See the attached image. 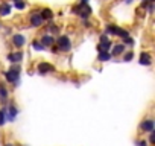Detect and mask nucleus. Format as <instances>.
I'll list each match as a JSON object with an SVG mask.
<instances>
[{
	"mask_svg": "<svg viewBox=\"0 0 155 146\" xmlns=\"http://www.w3.org/2000/svg\"><path fill=\"white\" fill-rule=\"evenodd\" d=\"M153 141H155V134H153V131H150V135H149V143H150V144H153Z\"/></svg>",
	"mask_w": 155,
	"mask_h": 146,
	"instance_id": "24",
	"label": "nucleus"
},
{
	"mask_svg": "<svg viewBox=\"0 0 155 146\" xmlns=\"http://www.w3.org/2000/svg\"><path fill=\"white\" fill-rule=\"evenodd\" d=\"M111 46H113V44H111V41L108 40L107 34L101 35V44H97V52H102V50H107V52H110Z\"/></svg>",
	"mask_w": 155,
	"mask_h": 146,
	"instance_id": "4",
	"label": "nucleus"
},
{
	"mask_svg": "<svg viewBox=\"0 0 155 146\" xmlns=\"http://www.w3.org/2000/svg\"><path fill=\"white\" fill-rule=\"evenodd\" d=\"M6 146H15V144H12V143H8V144H6Z\"/></svg>",
	"mask_w": 155,
	"mask_h": 146,
	"instance_id": "28",
	"label": "nucleus"
},
{
	"mask_svg": "<svg viewBox=\"0 0 155 146\" xmlns=\"http://www.w3.org/2000/svg\"><path fill=\"white\" fill-rule=\"evenodd\" d=\"M8 96H9V95H8L6 87H5L3 84H0V102H2V104L6 102V101H8Z\"/></svg>",
	"mask_w": 155,
	"mask_h": 146,
	"instance_id": "13",
	"label": "nucleus"
},
{
	"mask_svg": "<svg viewBox=\"0 0 155 146\" xmlns=\"http://www.w3.org/2000/svg\"><path fill=\"white\" fill-rule=\"evenodd\" d=\"M125 52H126V46H125V44H116L110 53H111L113 56H119V55H122V53H125Z\"/></svg>",
	"mask_w": 155,
	"mask_h": 146,
	"instance_id": "11",
	"label": "nucleus"
},
{
	"mask_svg": "<svg viewBox=\"0 0 155 146\" xmlns=\"http://www.w3.org/2000/svg\"><path fill=\"white\" fill-rule=\"evenodd\" d=\"M40 14H41L43 20H52V18H53V12H52V9H49V8H43Z\"/></svg>",
	"mask_w": 155,
	"mask_h": 146,
	"instance_id": "14",
	"label": "nucleus"
},
{
	"mask_svg": "<svg viewBox=\"0 0 155 146\" xmlns=\"http://www.w3.org/2000/svg\"><path fill=\"white\" fill-rule=\"evenodd\" d=\"M55 43H56V47L61 52H70V49H71V41H70V38L67 35H59L55 40Z\"/></svg>",
	"mask_w": 155,
	"mask_h": 146,
	"instance_id": "2",
	"label": "nucleus"
},
{
	"mask_svg": "<svg viewBox=\"0 0 155 146\" xmlns=\"http://www.w3.org/2000/svg\"><path fill=\"white\" fill-rule=\"evenodd\" d=\"M23 59V52H12V53H8V61L9 62H21Z\"/></svg>",
	"mask_w": 155,
	"mask_h": 146,
	"instance_id": "8",
	"label": "nucleus"
},
{
	"mask_svg": "<svg viewBox=\"0 0 155 146\" xmlns=\"http://www.w3.org/2000/svg\"><path fill=\"white\" fill-rule=\"evenodd\" d=\"M32 49H35V50H44L46 47L40 41H32Z\"/></svg>",
	"mask_w": 155,
	"mask_h": 146,
	"instance_id": "20",
	"label": "nucleus"
},
{
	"mask_svg": "<svg viewBox=\"0 0 155 146\" xmlns=\"http://www.w3.org/2000/svg\"><path fill=\"white\" fill-rule=\"evenodd\" d=\"M140 129H141V131H146V132L153 131V120H152V119L143 120V122H141V125H140Z\"/></svg>",
	"mask_w": 155,
	"mask_h": 146,
	"instance_id": "9",
	"label": "nucleus"
},
{
	"mask_svg": "<svg viewBox=\"0 0 155 146\" xmlns=\"http://www.w3.org/2000/svg\"><path fill=\"white\" fill-rule=\"evenodd\" d=\"M29 23H31V26H34V28H40V26L44 23V20H43L41 14H40L38 11H35V12L31 14V17H29Z\"/></svg>",
	"mask_w": 155,
	"mask_h": 146,
	"instance_id": "3",
	"label": "nucleus"
},
{
	"mask_svg": "<svg viewBox=\"0 0 155 146\" xmlns=\"http://www.w3.org/2000/svg\"><path fill=\"white\" fill-rule=\"evenodd\" d=\"M5 78H6L8 82L15 84V87L18 85V81H20V65H18V62H14V65L5 73Z\"/></svg>",
	"mask_w": 155,
	"mask_h": 146,
	"instance_id": "1",
	"label": "nucleus"
},
{
	"mask_svg": "<svg viewBox=\"0 0 155 146\" xmlns=\"http://www.w3.org/2000/svg\"><path fill=\"white\" fill-rule=\"evenodd\" d=\"M132 2H134V0H125V3H126V5H131Z\"/></svg>",
	"mask_w": 155,
	"mask_h": 146,
	"instance_id": "27",
	"label": "nucleus"
},
{
	"mask_svg": "<svg viewBox=\"0 0 155 146\" xmlns=\"http://www.w3.org/2000/svg\"><path fill=\"white\" fill-rule=\"evenodd\" d=\"M38 71L41 73V75H46V73L53 71V65L49 64V62H41V64L38 65Z\"/></svg>",
	"mask_w": 155,
	"mask_h": 146,
	"instance_id": "10",
	"label": "nucleus"
},
{
	"mask_svg": "<svg viewBox=\"0 0 155 146\" xmlns=\"http://www.w3.org/2000/svg\"><path fill=\"white\" fill-rule=\"evenodd\" d=\"M137 144H138V146H147V141H146V140H141V141H138Z\"/></svg>",
	"mask_w": 155,
	"mask_h": 146,
	"instance_id": "25",
	"label": "nucleus"
},
{
	"mask_svg": "<svg viewBox=\"0 0 155 146\" xmlns=\"http://www.w3.org/2000/svg\"><path fill=\"white\" fill-rule=\"evenodd\" d=\"M11 11H12V6H11L8 2H2V3H0V17H6V15H9Z\"/></svg>",
	"mask_w": 155,
	"mask_h": 146,
	"instance_id": "6",
	"label": "nucleus"
},
{
	"mask_svg": "<svg viewBox=\"0 0 155 146\" xmlns=\"http://www.w3.org/2000/svg\"><path fill=\"white\" fill-rule=\"evenodd\" d=\"M132 58H134V53L132 52H126L125 56H123V61H131Z\"/></svg>",
	"mask_w": 155,
	"mask_h": 146,
	"instance_id": "21",
	"label": "nucleus"
},
{
	"mask_svg": "<svg viewBox=\"0 0 155 146\" xmlns=\"http://www.w3.org/2000/svg\"><path fill=\"white\" fill-rule=\"evenodd\" d=\"M12 43H14V46H15V47L21 49V47L26 44V37H25V35H21V34H15V35L12 37Z\"/></svg>",
	"mask_w": 155,
	"mask_h": 146,
	"instance_id": "5",
	"label": "nucleus"
},
{
	"mask_svg": "<svg viewBox=\"0 0 155 146\" xmlns=\"http://www.w3.org/2000/svg\"><path fill=\"white\" fill-rule=\"evenodd\" d=\"M6 123V108L0 110V126H3Z\"/></svg>",
	"mask_w": 155,
	"mask_h": 146,
	"instance_id": "17",
	"label": "nucleus"
},
{
	"mask_svg": "<svg viewBox=\"0 0 155 146\" xmlns=\"http://www.w3.org/2000/svg\"><path fill=\"white\" fill-rule=\"evenodd\" d=\"M49 31H50V32H58L59 28H58V26H53V25H49Z\"/></svg>",
	"mask_w": 155,
	"mask_h": 146,
	"instance_id": "23",
	"label": "nucleus"
},
{
	"mask_svg": "<svg viewBox=\"0 0 155 146\" xmlns=\"http://www.w3.org/2000/svg\"><path fill=\"white\" fill-rule=\"evenodd\" d=\"M14 2H15V0H14Z\"/></svg>",
	"mask_w": 155,
	"mask_h": 146,
	"instance_id": "29",
	"label": "nucleus"
},
{
	"mask_svg": "<svg viewBox=\"0 0 155 146\" xmlns=\"http://www.w3.org/2000/svg\"><path fill=\"white\" fill-rule=\"evenodd\" d=\"M79 5H88V0H79Z\"/></svg>",
	"mask_w": 155,
	"mask_h": 146,
	"instance_id": "26",
	"label": "nucleus"
},
{
	"mask_svg": "<svg viewBox=\"0 0 155 146\" xmlns=\"http://www.w3.org/2000/svg\"><path fill=\"white\" fill-rule=\"evenodd\" d=\"M111 56H113V55H111L110 52L102 50V52H99V56H97V58H99V61H101V62H107V61H110V59H111Z\"/></svg>",
	"mask_w": 155,
	"mask_h": 146,
	"instance_id": "15",
	"label": "nucleus"
},
{
	"mask_svg": "<svg viewBox=\"0 0 155 146\" xmlns=\"http://www.w3.org/2000/svg\"><path fill=\"white\" fill-rule=\"evenodd\" d=\"M140 64L141 65H150L152 64V56L147 53V52H143L140 55Z\"/></svg>",
	"mask_w": 155,
	"mask_h": 146,
	"instance_id": "12",
	"label": "nucleus"
},
{
	"mask_svg": "<svg viewBox=\"0 0 155 146\" xmlns=\"http://www.w3.org/2000/svg\"><path fill=\"white\" fill-rule=\"evenodd\" d=\"M15 8L18 11H23L26 8V2H25V0H15Z\"/></svg>",
	"mask_w": 155,
	"mask_h": 146,
	"instance_id": "18",
	"label": "nucleus"
},
{
	"mask_svg": "<svg viewBox=\"0 0 155 146\" xmlns=\"http://www.w3.org/2000/svg\"><path fill=\"white\" fill-rule=\"evenodd\" d=\"M44 47H50V46H53L55 44V38L50 35V34H44L43 37H41V41H40Z\"/></svg>",
	"mask_w": 155,
	"mask_h": 146,
	"instance_id": "7",
	"label": "nucleus"
},
{
	"mask_svg": "<svg viewBox=\"0 0 155 146\" xmlns=\"http://www.w3.org/2000/svg\"><path fill=\"white\" fill-rule=\"evenodd\" d=\"M116 35H117V37H120V38H126V37H129V32L117 26V29H116Z\"/></svg>",
	"mask_w": 155,
	"mask_h": 146,
	"instance_id": "16",
	"label": "nucleus"
},
{
	"mask_svg": "<svg viewBox=\"0 0 155 146\" xmlns=\"http://www.w3.org/2000/svg\"><path fill=\"white\" fill-rule=\"evenodd\" d=\"M123 40H125V46H126V44H129V46L134 44V40H132L131 37H126V38H123Z\"/></svg>",
	"mask_w": 155,
	"mask_h": 146,
	"instance_id": "22",
	"label": "nucleus"
},
{
	"mask_svg": "<svg viewBox=\"0 0 155 146\" xmlns=\"http://www.w3.org/2000/svg\"><path fill=\"white\" fill-rule=\"evenodd\" d=\"M116 29H117L116 25H107L105 32H107V34H111V35H116Z\"/></svg>",
	"mask_w": 155,
	"mask_h": 146,
	"instance_id": "19",
	"label": "nucleus"
}]
</instances>
